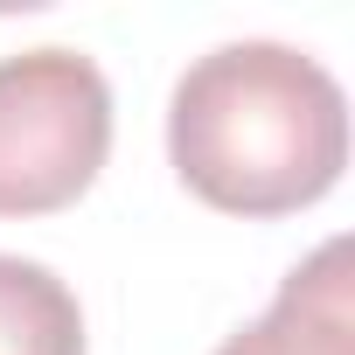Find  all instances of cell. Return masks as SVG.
Wrapping results in <instances>:
<instances>
[{
  "mask_svg": "<svg viewBox=\"0 0 355 355\" xmlns=\"http://www.w3.org/2000/svg\"><path fill=\"white\" fill-rule=\"evenodd\" d=\"M112 153V84L84 49L0 56V216L77 202Z\"/></svg>",
  "mask_w": 355,
  "mask_h": 355,
  "instance_id": "7a4b0ae2",
  "label": "cell"
},
{
  "mask_svg": "<svg viewBox=\"0 0 355 355\" xmlns=\"http://www.w3.org/2000/svg\"><path fill=\"white\" fill-rule=\"evenodd\" d=\"M0 355H84L77 293L15 251H0Z\"/></svg>",
  "mask_w": 355,
  "mask_h": 355,
  "instance_id": "277c9868",
  "label": "cell"
},
{
  "mask_svg": "<svg viewBox=\"0 0 355 355\" xmlns=\"http://www.w3.org/2000/svg\"><path fill=\"white\" fill-rule=\"evenodd\" d=\"M174 174L230 216H286L320 202L348 167V98L327 63L293 42H223L167 98Z\"/></svg>",
  "mask_w": 355,
  "mask_h": 355,
  "instance_id": "6da1fadb",
  "label": "cell"
},
{
  "mask_svg": "<svg viewBox=\"0 0 355 355\" xmlns=\"http://www.w3.org/2000/svg\"><path fill=\"white\" fill-rule=\"evenodd\" d=\"M216 355H355V286H348V237H327L306 265L286 272L279 300L237 327Z\"/></svg>",
  "mask_w": 355,
  "mask_h": 355,
  "instance_id": "3957f363",
  "label": "cell"
}]
</instances>
